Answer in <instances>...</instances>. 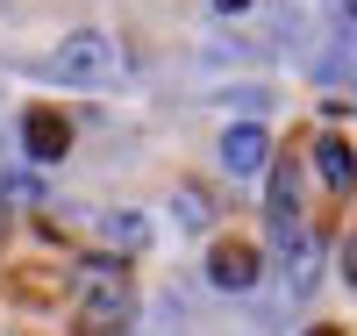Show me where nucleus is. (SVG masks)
Returning <instances> with one entry per match:
<instances>
[{
	"label": "nucleus",
	"mask_w": 357,
	"mask_h": 336,
	"mask_svg": "<svg viewBox=\"0 0 357 336\" xmlns=\"http://www.w3.org/2000/svg\"><path fill=\"white\" fill-rule=\"evenodd\" d=\"M107 65H114V57H107V43H100V36H72L65 50L50 57V79H72V86H86V79H100Z\"/></svg>",
	"instance_id": "nucleus-5"
},
{
	"label": "nucleus",
	"mask_w": 357,
	"mask_h": 336,
	"mask_svg": "<svg viewBox=\"0 0 357 336\" xmlns=\"http://www.w3.org/2000/svg\"><path fill=\"white\" fill-rule=\"evenodd\" d=\"M79 322L93 329V336H122L129 322H136V293H129V279H122V265H93L79 279Z\"/></svg>",
	"instance_id": "nucleus-1"
},
{
	"label": "nucleus",
	"mask_w": 357,
	"mask_h": 336,
	"mask_svg": "<svg viewBox=\"0 0 357 336\" xmlns=\"http://www.w3.org/2000/svg\"><path fill=\"white\" fill-rule=\"evenodd\" d=\"M307 336H343V329H307Z\"/></svg>",
	"instance_id": "nucleus-10"
},
{
	"label": "nucleus",
	"mask_w": 357,
	"mask_h": 336,
	"mask_svg": "<svg viewBox=\"0 0 357 336\" xmlns=\"http://www.w3.org/2000/svg\"><path fill=\"white\" fill-rule=\"evenodd\" d=\"M257 272H264V258L250 251V243H215V251H207V279H215L222 293H250Z\"/></svg>",
	"instance_id": "nucleus-2"
},
{
	"label": "nucleus",
	"mask_w": 357,
	"mask_h": 336,
	"mask_svg": "<svg viewBox=\"0 0 357 336\" xmlns=\"http://www.w3.org/2000/svg\"><path fill=\"white\" fill-rule=\"evenodd\" d=\"M222 165H229L236 179H250V172H264V165H272V136H264L257 122H236V129L222 136Z\"/></svg>",
	"instance_id": "nucleus-4"
},
{
	"label": "nucleus",
	"mask_w": 357,
	"mask_h": 336,
	"mask_svg": "<svg viewBox=\"0 0 357 336\" xmlns=\"http://www.w3.org/2000/svg\"><path fill=\"white\" fill-rule=\"evenodd\" d=\"M215 8H222V15H236V8H250V0H215Z\"/></svg>",
	"instance_id": "nucleus-9"
},
{
	"label": "nucleus",
	"mask_w": 357,
	"mask_h": 336,
	"mask_svg": "<svg viewBox=\"0 0 357 336\" xmlns=\"http://www.w3.org/2000/svg\"><path fill=\"white\" fill-rule=\"evenodd\" d=\"M22 143H29V158L36 165H57L72 150V122L57 115V108H29V122H22Z\"/></svg>",
	"instance_id": "nucleus-3"
},
{
	"label": "nucleus",
	"mask_w": 357,
	"mask_h": 336,
	"mask_svg": "<svg viewBox=\"0 0 357 336\" xmlns=\"http://www.w3.org/2000/svg\"><path fill=\"white\" fill-rule=\"evenodd\" d=\"M107 236H114V243H143L151 229H143V215H107Z\"/></svg>",
	"instance_id": "nucleus-8"
},
{
	"label": "nucleus",
	"mask_w": 357,
	"mask_h": 336,
	"mask_svg": "<svg viewBox=\"0 0 357 336\" xmlns=\"http://www.w3.org/2000/svg\"><path fill=\"white\" fill-rule=\"evenodd\" d=\"M279 222H301V172L293 165H272V229Z\"/></svg>",
	"instance_id": "nucleus-7"
},
{
	"label": "nucleus",
	"mask_w": 357,
	"mask_h": 336,
	"mask_svg": "<svg viewBox=\"0 0 357 336\" xmlns=\"http://www.w3.org/2000/svg\"><path fill=\"white\" fill-rule=\"evenodd\" d=\"M343 8H350V15H357V0H343Z\"/></svg>",
	"instance_id": "nucleus-11"
},
{
	"label": "nucleus",
	"mask_w": 357,
	"mask_h": 336,
	"mask_svg": "<svg viewBox=\"0 0 357 336\" xmlns=\"http://www.w3.org/2000/svg\"><path fill=\"white\" fill-rule=\"evenodd\" d=\"M314 172H321V187H329V193H343L350 179H357V150H350L343 136H321V143H314Z\"/></svg>",
	"instance_id": "nucleus-6"
}]
</instances>
